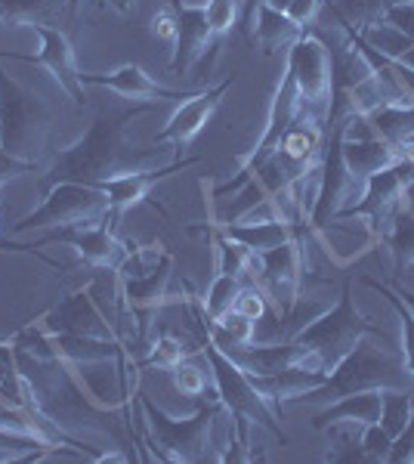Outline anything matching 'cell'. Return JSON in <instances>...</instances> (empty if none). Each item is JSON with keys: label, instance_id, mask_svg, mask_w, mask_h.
I'll list each match as a JSON object with an SVG mask.
<instances>
[{"label": "cell", "instance_id": "cell-4", "mask_svg": "<svg viewBox=\"0 0 414 464\" xmlns=\"http://www.w3.org/2000/svg\"><path fill=\"white\" fill-rule=\"evenodd\" d=\"M50 133L53 111L47 102L0 69V149L13 159L43 168Z\"/></svg>", "mask_w": 414, "mask_h": 464}, {"label": "cell", "instance_id": "cell-43", "mask_svg": "<svg viewBox=\"0 0 414 464\" xmlns=\"http://www.w3.org/2000/svg\"><path fill=\"white\" fill-rule=\"evenodd\" d=\"M393 291H396V295H399V297H402V301H405V304H409V306H411V310H414V291H405V288H399V285H393Z\"/></svg>", "mask_w": 414, "mask_h": 464}, {"label": "cell", "instance_id": "cell-38", "mask_svg": "<svg viewBox=\"0 0 414 464\" xmlns=\"http://www.w3.org/2000/svg\"><path fill=\"white\" fill-rule=\"evenodd\" d=\"M362 449L371 461H390L393 440L387 437V430H383L380 424H368V428H362Z\"/></svg>", "mask_w": 414, "mask_h": 464}, {"label": "cell", "instance_id": "cell-36", "mask_svg": "<svg viewBox=\"0 0 414 464\" xmlns=\"http://www.w3.org/2000/svg\"><path fill=\"white\" fill-rule=\"evenodd\" d=\"M149 32H152L158 41H164V44H177V34H179V13H177V6L173 4H164L161 10L155 13L152 22H149Z\"/></svg>", "mask_w": 414, "mask_h": 464}, {"label": "cell", "instance_id": "cell-26", "mask_svg": "<svg viewBox=\"0 0 414 464\" xmlns=\"http://www.w3.org/2000/svg\"><path fill=\"white\" fill-rule=\"evenodd\" d=\"M365 121L374 130V137L387 140V143L393 146L414 143V102L411 106H380L371 115H365Z\"/></svg>", "mask_w": 414, "mask_h": 464}, {"label": "cell", "instance_id": "cell-23", "mask_svg": "<svg viewBox=\"0 0 414 464\" xmlns=\"http://www.w3.org/2000/svg\"><path fill=\"white\" fill-rule=\"evenodd\" d=\"M56 353L72 365H93V362H118L130 356L121 341L111 338H90V334H50Z\"/></svg>", "mask_w": 414, "mask_h": 464}, {"label": "cell", "instance_id": "cell-46", "mask_svg": "<svg viewBox=\"0 0 414 464\" xmlns=\"http://www.w3.org/2000/svg\"><path fill=\"white\" fill-rule=\"evenodd\" d=\"M242 4H245V0H242Z\"/></svg>", "mask_w": 414, "mask_h": 464}, {"label": "cell", "instance_id": "cell-44", "mask_svg": "<svg viewBox=\"0 0 414 464\" xmlns=\"http://www.w3.org/2000/svg\"><path fill=\"white\" fill-rule=\"evenodd\" d=\"M168 4H173V6H179V4H186V6H205L207 0H168Z\"/></svg>", "mask_w": 414, "mask_h": 464}, {"label": "cell", "instance_id": "cell-37", "mask_svg": "<svg viewBox=\"0 0 414 464\" xmlns=\"http://www.w3.org/2000/svg\"><path fill=\"white\" fill-rule=\"evenodd\" d=\"M322 10H325V0H291L282 13L294 22V25H300L303 32H310L315 22H319Z\"/></svg>", "mask_w": 414, "mask_h": 464}, {"label": "cell", "instance_id": "cell-22", "mask_svg": "<svg viewBox=\"0 0 414 464\" xmlns=\"http://www.w3.org/2000/svg\"><path fill=\"white\" fill-rule=\"evenodd\" d=\"M303 34H306L303 28L294 25L282 10H275L273 4H263L257 10V16H254V25H251L247 41H251L254 47H260L266 56H273V53H278V50H291Z\"/></svg>", "mask_w": 414, "mask_h": 464}, {"label": "cell", "instance_id": "cell-10", "mask_svg": "<svg viewBox=\"0 0 414 464\" xmlns=\"http://www.w3.org/2000/svg\"><path fill=\"white\" fill-rule=\"evenodd\" d=\"M288 72L297 84L303 106L313 115L325 118L328 124V109H331V50L325 41H319L313 32H306L297 44L288 50Z\"/></svg>", "mask_w": 414, "mask_h": 464}, {"label": "cell", "instance_id": "cell-19", "mask_svg": "<svg viewBox=\"0 0 414 464\" xmlns=\"http://www.w3.org/2000/svg\"><path fill=\"white\" fill-rule=\"evenodd\" d=\"M380 421V391H365V393H352L343 400L328 402L319 415L313 418L315 430H331L341 428V424H352V428H368V424Z\"/></svg>", "mask_w": 414, "mask_h": 464}, {"label": "cell", "instance_id": "cell-15", "mask_svg": "<svg viewBox=\"0 0 414 464\" xmlns=\"http://www.w3.org/2000/svg\"><path fill=\"white\" fill-rule=\"evenodd\" d=\"M232 84H236V78H226L217 87H205V90H198V93H192L189 100H183L177 106V111L168 118V124L152 137V143L155 146H189L192 140L205 130V124L210 121V115L217 111V106H220V100L229 93Z\"/></svg>", "mask_w": 414, "mask_h": 464}, {"label": "cell", "instance_id": "cell-6", "mask_svg": "<svg viewBox=\"0 0 414 464\" xmlns=\"http://www.w3.org/2000/svg\"><path fill=\"white\" fill-rule=\"evenodd\" d=\"M201 356L207 359L210 375H214L217 400H220L223 406L232 411V415L247 418L251 424H260V428H266L269 433H275V437L284 440L282 428L275 424L273 402H269L266 396L260 393V387L254 384V378L247 375V372L236 362V359H232L229 353H226V350H220L214 341H210L207 328H205V341H201Z\"/></svg>", "mask_w": 414, "mask_h": 464}, {"label": "cell", "instance_id": "cell-13", "mask_svg": "<svg viewBox=\"0 0 414 464\" xmlns=\"http://www.w3.org/2000/svg\"><path fill=\"white\" fill-rule=\"evenodd\" d=\"M43 242H65L81 254V260L90 269H118L127 257L133 242H121L115 236V227L109 220L100 223H81V227H63L50 229Z\"/></svg>", "mask_w": 414, "mask_h": 464}, {"label": "cell", "instance_id": "cell-18", "mask_svg": "<svg viewBox=\"0 0 414 464\" xmlns=\"http://www.w3.org/2000/svg\"><path fill=\"white\" fill-rule=\"evenodd\" d=\"M179 13V34L173 44V56H170V72L173 74H189V69L207 53V47L217 41L214 28L207 22L205 6H177Z\"/></svg>", "mask_w": 414, "mask_h": 464}, {"label": "cell", "instance_id": "cell-20", "mask_svg": "<svg viewBox=\"0 0 414 464\" xmlns=\"http://www.w3.org/2000/svg\"><path fill=\"white\" fill-rule=\"evenodd\" d=\"M223 229L232 242L245 245V248L257 251V254H266L278 248V245L291 242V238H300V236H310V223H300V227H291V223H282V220H257V223H229V227H217Z\"/></svg>", "mask_w": 414, "mask_h": 464}, {"label": "cell", "instance_id": "cell-17", "mask_svg": "<svg viewBox=\"0 0 414 464\" xmlns=\"http://www.w3.org/2000/svg\"><path fill=\"white\" fill-rule=\"evenodd\" d=\"M81 81H84V84L111 90V93L124 96V100H130V102H155V106L158 102H168V100H189L192 93H198V90H186L183 93V90L161 87L152 74H146V69L137 63H127L109 74H81Z\"/></svg>", "mask_w": 414, "mask_h": 464}, {"label": "cell", "instance_id": "cell-7", "mask_svg": "<svg viewBox=\"0 0 414 464\" xmlns=\"http://www.w3.org/2000/svg\"><path fill=\"white\" fill-rule=\"evenodd\" d=\"M109 217V198L100 186L90 183H53V189L43 196L41 208L25 214L13 227L16 236L34 229H63V227H81V223H100Z\"/></svg>", "mask_w": 414, "mask_h": 464}, {"label": "cell", "instance_id": "cell-8", "mask_svg": "<svg viewBox=\"0 0 414 464\" xmlns=\"http://www.w3.org/2000/svg\"><path fill=\"white\" fill-rule=\"evenodd\" d=\"M365 179H359L346 168L343 161V127L331 124V137L322 155V183H319V198H315L310 227L325 229L334 223V217H341L346 208L356 205V198H362Z\"/></svg>", "mask_w": 414, "mask_h": 464}, {"label": "cell", "instance_id": "cell-24", "mask_svg": "<svg viewBox=\"0 0 414 464\" xmlns=\"http://www.w3.org/2000/svg\"><path fill=\"white\" fill-rule=\"evenodd\" d=\"M359 37H362L374 53H380L383 59H390V63L414 72V37L405 34L402 28H396L390 19H380V22H374V25H368L365 32H359Z\"/></svg>", "mask_w": 414, "mask_h": 464}, {"label": "cell", "instance_id": "cell-5", "mask_svg": "<svg viewBox=\"0 0 414 464\" xmlns=\"http://www.w3.org/2000/svg\"><path fill=\"white\" fill-rule=\"evenodd\" d=\"M380 325L368 322L362 313L356 310V301H352V282L346 279L343 282V291H341V301L334 306H328L313 325H306L303 332L294 334V343L319 359L322 369L331 372L341 359L356 347L365 334H378Z\"/></svg>", "mask_w": 414, "mask_h": 464}, {"label": "cell", "instance_id": "cell-9", "mask_svg": "<svg viewBox=\"0 0 414 464\" xmlns=\"http://www.w3.org/2000/svg\"><path fill=\"white\" fill-rule=\"evenodd\" d=\"M411 183H414V155L393 164V168L380 170V174L368 177L362 201L350 205L341 217H359V220H368L371 236L387 238L396 214L405 208V192H409Z\"/></svg>", "mask_w": 414, "mask_h": 464}, {"label": "cell", "instance_id": "cell-3", "mask_svg": "<svg viewBox=\"0 0 414 464\" xmlns=\"http://www.w3.org/2000/svg\"><path fill=\"white\" fill-rule=\"evenodd\" d=\"M142 411V433L152 437L155 459L161 461H223V449L232 437V421H226L229 409L220 400H210V406L198 409L192 418H170L137 393Z\"/></svg>", "mask_w": 414, "mask_h": 464}, {"label": "cell", "instance_id": "cell-35", "mask_svg": "<svg viewBox=\"0 0 414 464\" xmlns=\"http://www.w3.org/2000/svg\"><path fill=\"white\" fill-rule=\"evenodd\" d=\"M232 310H238V313H242V316L254 319V322H260V319L269 313L266 291H263V288L257 285V282H245L242 291H238L236 306H232Z\"/></svg>", "mask_w": 414, "mask_h": 464}, {"label": "cell", "instance_id": "cell-39", "mask_svg": "<svg viewBox=\"0 0 414 464\" xmlns=\"http://www.w3.org/2000/svg\"><path fill=\"white\" fill-rule=\"evenodd\" d=\"M37 170H43L41 164H32V161L13 159V155H6L4 149H0V189H4V186L10 183L13 177H22V174H37Z\"/></svg>", "mask_w": 414, "mask_h": 464}, {"label": "cell", "instance_id": "cell-16", "mask_svg": "<svg viewBox=\"0 0 414 464\" xmlns=\"http://www.w3.org/2000/svg\"><path fill=\"white\" fill-rule=\"evenodd\" d=\"M198 159H189V161H170V164H158V168H146V170H130V174H121V177H109V179H100V189L105 192V198H109V217L105 220L111 223V227H118V220H121L124 211H130L133 205H140V201L149 198V192L155 189L161 179H168L170 174H177V170H186L192 168V164Z\"/></svg>", "mask_w": 414, "mask_h": 464}, {"label": "cell", "instance_id": "cell-12", "mask_svg": "<svg viewBox=\"0 0 414 464\" xmlns=\"http://www.w3.org/2000/svg\"><path fill=\"white\" fill-rule=\"evenodd\" d=\"M32 32L41 37V50L32 56H19V53H0V59H16V63H32L47 69L53 78L59 81V87L74 100V106H87L84 96V81L78 72V59H74V47L69 41V34L59 32L53 25H32Z\"/></svg>", "mask_w": 414, "mask_h": 464}, {"label": "cell", "instance_id": "cell-28", "mask_svg": "<svg viewBox=\"0 0 414 464\" xmlns=\"http://www.w3.org/2000/svg\"><path fill=\"white\" fill-rule=\"evenodd\" d=\"M325 6L350 32H365L368 25L387 16V0H325Z\"/></svg>", "mask_w": 414, "mask_h": 464}, {"label": "cell", "instance_id": "cell-42", "mask_svg": "<svg viewBox=\"0 0 414 464\" xmlns=\"http://www.w3.org/2000/svg\"><path fill=\"white\" fill-rule=\"evenodd\" d=\"M109 10H115L118 16L130 19V16H137V0H109Z\"/></svg>", "mask_w": 414, "mask_h": 464}, {"label": "cell", "instance_id": "cell-33", "mask_svg": "<svg viewBox=\"0 0 414 464\" xmlns=\"http://www.w3.org/2000/svg\"><path fill=\"white\" fill-rule=\"evenodd\" d=\"M207 22L217 37H226L242 22V0H207L205 4Z\"/></svg>", "mask_w": 414, "mask_h": 464}, {"label": "cell", "instance_id": "cell-21", "mask_svg": "<svg viewBox=\"0 0 414 464\" xmlns=\"http://www.w3.org/2000/svg\"><path fill=\"white\" fill-rule=\"evenodd\" d=\"M121 297L140 319H149L155 310H161L164 304L177 301V297H173V264L155 269L146 279L121 282Z\"/></svg>", "mask_w": 414, "mask_h": 464}, {"label": "cell", "instance_id": "cell-11", "mask_svg": "<svg viewBox=\"0 0 414 464\" xmlns=\"http://www.w3.org/2000/svg\"><path fill=\"white\" fill-rule=\"evenodd\" d=\"M260 260H263V273L257 285L266 291L273 319H282L300 297V285H303V266H306L303 236L260 254Z\"/></svg>", "mask_w": 414, "mask_h": 464}, {"label": "cell", "instance_id": "cell-34", "mask_svg": "<svg viewBox=\"0 0 414 464\" xmlns=\"http://www.w3.org/2000/svg\"><path fill=\"white\" fill-rule=\"evenodd\" d=\"M195 356L183 359V362L177 365V369L170 372L173 375V387H177L183 396H205L207 393V372L198 369V365L192 362Z\"/></svg>", "mask_w": 414, "mask_h": 464}, {"label": "cell", "instance_id": "cell-41", "mask_svg": "<svg viewBox=\"0 0 414 464\" xmlns=\"http://www.w3.org/2000/svg\"><path fill=\"white\" fill-rule=\"evenodd\" d=\"M263 4H266V0H245V4H242V22H238V25L245 28V34H251L254 16H257V10Z\"/></svg>", "mask_w": 414, "mask_h": 464}, {"label": "cell", "instance_id": "cell-14", "mask_svg": "<svg viewBox=\"0 0 414 464\" xmlns=\"http://www.w3.org/2000/svg\"><path fill=\"white\" fill-rule=\"evenodd\" d=\"M47 334H90V338H111L118 341L115 325L102 313L96 295L90 285L72 291L65 301H59L47 316L41 319Z\"/></svg>", "mask_w": 414, "mask_h": 464}, {"label": "cell", "instance_id": "cell-40", "mask_svg": "<svg viewBox=\"0 0 414 464\" xmlns=\"http://www.w3.org/2000/svg\"><path fill=\"white\" fill-rule=\"evenodd\" d=\"M390 461H396V464L414 461V415H411L409 428H405V430L393 440V449H390Z\"/></svg>", "mask_w": 414, "mask_h": 464}, {"label": "cell", "instance_id": "cell-32", "mask_svg": "<svg viewBox=\"0 0 414 464\" xmlns=\"http://www.w3.org/2000/svg\"><path fill=\"white\" fill-rule=\"evenodd\" d=\"M362 282L371 285L380 297H387V301L393 304V310L399 313V319H402V353H405V362H409V369L414 375V310L396 295L393 285H380V282H374V279H362Z\"/></svg>", "mask_w": 414, "mask_h": 464}, {"label": "cell", "instance_id": "cell-1", "mask_svg": "<svg viewBox=\"0 0 414 464\" xmlns=\"http://www.w3.org/2000/svg\"><path fill=\"white\" fill-rule=\"evenodd\" d=\"M155 102H133V109H105L93 118L87 137L65 152L56 155L53 168L47 170L50 183H90L96 186L100 179L121 177L130 170L158 168V155L168 152V146L155 149H137L130 140V127L140 115L152 111Z\"/></svg>", "mask_w": 414, "mask_h": 464}, {"label": "cell", "instance_id": "cell-45", "mask_svg": "<svg viewBox=\"0 0 414 464\" xmlns=\"http://www.w3.org/2000/svg\"><path fill=\"white\" fill-rule=\"evenodd\" d=\"M387 4H399V0H387Z\"/></svg>", "mask_w": 414, "mask_h": 464}, {"label": "cell", "instance_id": "cell-27", "mask_svg": "<svg viewBox=\"0 0 414 464\" xmlns=\"http://www.w3.org/2000/svg\"><path fill=\"white\" fill-rule=\"evenodd\" d=\"M173 264V254L164 242H149V245H130L127 257L121 260V266L115 269L118 279L127 282V279H146L152 276L155 269Z\"/></svg>", "mask_w": 414, "mask_h": 464}, {"label": "cell", "instance_id": "cell-2", "mask_svg": "<svg viewBox=\"0 0 414 464\" xmlns=\"http://www.w3.org/2000/svg\"><path fill=\"white\" fill-rule=\"evenodd\" d=\"M365 391H414V375L402 347H393L387 332L365 334L315 391L297 396V406H328L334 400Z\"/></svg>", "mask_w": 414, "mask_h": 464}, {"label": "cell", "instance_id": "cell-30", "mask_svg": "<svg viewBox=\"0 0 414 464\" xmlns=\"http://www.w3.org/2000/svg\"><path fill=\"white\" fill-rule=\"evenodd\" d=\"M387 245L396 260V276L414 269V211L402 208V211L396 214L393 227L387 232Z\"/></svg>", "mask_w": 414, "mask_h": 464}, {"label": "cell", "instance_id": "cell-29", "mask_svg": "<svg viewBox=\"0 0 414 464\" xmlns=\"http://www.w3.org/2000/svg\"><path fill=\"white\" fill-rule=\"evenodd\" d=\"M414 415V391H380V428L390 440L409 428Z\"/></svg>", "mask_w": 414, "mask_h": 464}, {"label": "cell", "instance_id": "cell-25", "mask_svg": "<svg viewBox=\"0 0 414 464\" xmlns=\"http://www.w3.org/2000/svg\"><path fill=\"white\" fill-rule=\"evenodd\" d=\"M69 13V0H0V22L6 25H50Z\"/></svg>", "mask_w": 414, "mask_h": 464}, {"label": "cell", "instance_id": "cell-31", "mask_svg": "<svg viewBox=\"0 0 414 464\" xmlns=\"http://www.w3.org/2000/svg\"><path fill=\"white\" fill-rule=\"evenodd\" d=\"M245 285V279L242 276H232V273H217V279L210 282V288H207V297L201 304H205V313L210 319H220L226 316V313L236 306V297H238V291H242Z\"/></svg>", "mask_w": 414, "mask_h": 464}]
</instances>
